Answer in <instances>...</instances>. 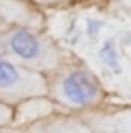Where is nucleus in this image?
<instances>
[{
  "mask_svg": "<svg viewBox=\"0 0 131 133\" xmlns=\"http://www.w3.org/2000/svg\"><path fill=\"white\" fill-rule=\"evenodd\" d=\"M125 52L121 42H119V35H108V37H102L98 42V48H96V60L100 64V69L110 75V77H127V58H125Z\"/></svg>",
  "mask_w": 131,
  "mask_h": 133,
  "instance_id": "20e7f679",
  "label": "nucleus"
},
{
  "mask_svg": "<svg viewBox=\"0 0 131 133\" xmlns=\"http://www.w3.org/2000/svg\"><path fill=\"white\" fill-rule=\"evenodd\" d=\"M12 114H15V112H12V108L0 102V129H4V127L12 121Z\"/></svg>",
  "mask_w": 131,
  "mask_h": 133,
  "instance_id": "6e6552de",
  "label": "nucleus"
},
{
  "mask_svg": "<svg viewBox=\"0 0 131 133\" xmlns=\"http://www.w3.org/2000/svg\"><path fill=\"white\" fill-rule=\"evenodd\" d=\"M46 96L64 108L85 110L104 100V85L89 66L64 60L46 75Z\"/></svg>",
  "mask_w": 131,
  "mask_h": 133,
  "instance_id": "f257e3e1",
  "label": "nucleus"
},
{
  "mask_svg": "<svg viewBox=\"0 0 131 133\" xmlns=\"http://www.w3.org/2000/svg\"><path fill=\"white\" fill-rule=\"evenodd\" d=\"M27 133H89V129H83L73 121H54L48 125H35Z\"/></svg>",
  "mask_w": 131,
  "mask_h": 133,
  "instance_id": "423d86ee",
  "label": "nucleus"
},
{
  "mask_svg": "<svg viewBox=\"0 0 131 133\" xmlns=\"http://www.w3.org/2000/svg\"><path fill=\"white\" fill-rule=\"evenodd\" d=\"M17 106H19V121H35V118H44L48 114H54V102L48 100V96L31 98V100H25Z\"/></svg>",
  "mask_w": 131,
  "mask_h": 133,
  "instance_id": "39448f33",
  "label": "nucleus"
},
{
  "mask_svg": "<svg viewBox=\"0 0 131 133\" xmlns=\"http://www.w3.org/2000/svg\"><path fill=\"white\" fill-rule=\"evenodd\" d=\"M104 29H106V21L100 17H85L83 27H81V37L87 44H98L104 37Z\"/></svg>",
  "mask_w": 131,
  "mask_h": 133,
  "instance_id": "0eeeda50",
  "label": "nucleus"
},
{
  "mask_svg": "<svg viewBox=\"0 0 131 133\" xmlns=\"http://www.w3.org/2000/svg\"><path fill=\"white\" fill-rule=\"evenodd\" d=\"M44 2H54V0H44Z\"/></svg>",
  "mask_w": 131,
  "mask_h": 133,
  "instance_id": "1a4fd4ad",
  "label": "nucleus"
},
{
  "mask_svg": "<svg viewBox=\"0 0 131 133\" xmlns=\"http://www.w3.org/2000/svg\"><path fill=\"white\" fill-rule=\"evenodd\" d=\"M42 96H46V75L25 69L0 52V102L12 108Z\"/></svg>",
  "mask_w": 131,
  "mask_h": 133,
  "instance_id": "7ed1b4c3",
  "label": "nucleus"
},
{
  "mask_svg": "<svg viewBox=\"0 0 131 133\" xmlns=\"http://www.w3.org/2000/svg\"><path fill=\"white\" fill-rule=\"evenodd\" d=\"M0 52L17 64L42 75L52 73L58 64L67 60L56 42L33 27H10L8 31H2Z\"/></svg>",
  "mask_w": 131,
  "mask_h": 133,
  "instance_id": "f03ea898",
  "label": "nucleus"
}]
</instances>
